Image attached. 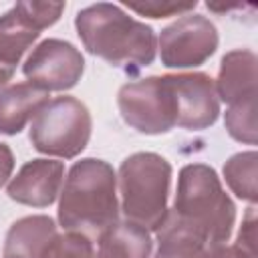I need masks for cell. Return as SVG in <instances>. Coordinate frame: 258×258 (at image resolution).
Here are the masks:
<instances>
[{"label":"cell","instance_id":"obj_1","mask_svg":"<svg viewBox=\"0 0 258 258\" xmlns=\"http://www.w3.org/2000/svg\"><path fill=\"white\" fill-rule=\"evenodd\" d=\"M117 220L119 200L115 169L95 157L75 161L60 189L58 222L62 230L95 242Z\"/></svg>","mask_w":258,"mask_h":258},{"label":"cell","instance_id":"obj_2","mask_svg":"<svg viewBox=\"0 0 258 258\" xmlns=\"http://www.w3.org/2000/svg\"><path fill=\"white\" fill-rule=\"evenodd\" d=\"M77 34L93 56L113 67L141 69L153 62L157 38L151 26L129 16L123 6L97 2L75 16Z\"/></svg>","mask_w":258,"mask_h":258},{"label":"cell","instance_id":"obj_3","mask_svg":"<svg viewBox=\"0 0 258 258\" xmlns=\"http://www.w3.org/2000/svg\"><path fill=\"white\" fill-rule=\"evenodd\" d=\"M169 214L198 232L210 246H224L236 222V206L224 191L218 173L204 163L179 171L177 194Z\"/></svg>","mask_w":258,"mask_h":258},{"label":"cell","instance_id":"obj_4","mask_svg":"<svg viewBox=\"0 0 258 258\" xmlns=\"http://www.w3.org/2000/svg\"><path fill=\"white\" fill-rule=\"evenodd\" d=\"M121 210L125 220L157 230L167 216V198L171 185V165L165 157L139 151L129 155L119 167Z\"/></svg>","mask_w":258,"mask_h":258},{"label":"cell","instance_id":"obj_5","mask_svg":"<svg viewBox=\"0 0 258 258\" xmlns=\"http://www.w3.org/2000/svg\"><path fill=\"white\" fill-rule=\"evenodd\" d=\"M91 113L75 97L50 99L30 123V143L36 151L52 157L73 159L89 143Z\"/></svg>","mask_w":258,"mask_h":258},{"label":"cell","instance_id":"obj_6","mask_svg":"<svg viewBox=\"0 0 258 258\" xmlns=\"http://www.w3.org/2000/svg\"><path fill=\"white\" fill-rule=\"evenodd\" d=\"M117 103L123 121L139 133L159 135L177 127L179 109L169 75L123 85Z\"/></svg>","mask_w":258,"mask_h":258},{"label":"cell","instance_id":"obj_7","mask_svg":"<svg viewBox=\"0 0 258 258\" xmlns=\"http://www.w3.org/2000/svg\"><path fill=\"white\" fill-rule=\"evenodd\" d=\"M159 56L169 69L204 64L218 48V30L202 14H181L159 34Z\"/></svg>","mask_w":258,"mask_h":258},{"label":"cell","instance_id":"obj_8","mask_svg":"<svg viewBox=\"0 0 258 258\" xmlns=\"http://www.w3.org/2000/svg\"><path fill=\"white\" fill-rule=\"evenodd\" d=\"M85 71V58L77 46L67 40L46 38L32 48L22 64L26 81L44 91H69L73 89Z\"/></svg>","mask_w":258,"mask_h":258},{"label":"cell","instance_id":"obj_9","mask_svg":"<svg viewBox=\"0 0 258 258\" xmlns=\"http://www.w3.org/2000/svg\"><path fill=\"white\" fill-rule=\"evenodd\" d=\"M177 97V127L200 131L216 123L220 115V99L214 79L206 73L169 75Z\"/></svg>","mask_w":258,"mask_h":258},{"label":"cell","instance_id":"obj_10","mask_svg":"<svg viewBox=\"0 0 258 258\" xmlns=\"http://www.w3.org/2000/svg\"><path fill=\"white\" fill-rule=\"evenodd\" d=\"M64 181V165L56 159L26 161L18 173L8 181L6 194L16 204L46 208L60 196Z\"/></svg>","mask_w":258,"mask_h":258},{"label":"cell","instance_id":"obj_11","mask_svg":"<svg viewBox=\"0 0 258 258\" xmlns=\"http://www.w3.org/2000/svg\"><path fill=\"white\" fill-rule=\"evenodd\" d=\"M40 36V28L14 4L0 16V91L12 79L22 54Z\"/></svg>","mask_w":258,"mask_h":258},{"label":"cell","instance_id":"obj_12","mask_svg":"<svg viewBox=\"0 0 258 258\" xmlns=\"http://www.w3.org/2000/svg\"><path fill=\"white\" fill-rule=\"evenodd\" d=\"M256 54L246 48H238L228 52L222 58L220 73L216 85L218 99L234 105L238 101H244L248 97L256 95Z\"/></svg>","mask_w":258,"mask_h":258},{"label":"cell","instance_id":"obj_13","mask_svg":"<svg viewBox=\"0 0 258 258\" xmlns=\"http://www.w3.org/2000/svg\"><path fill=\"white\" fill-rule=\"evenodd\" d=\"M50 101L48 93L30 83H16L0 91V133L16 135Z\"/></svg>","mask_w":258,"mask_h":258},{"label":"cell","instance_id":"obj_14","mask_svg":"<svg viewBox=\"0 0 258 258\" xmlns=\"http://www.w3.org/2000/svg\"><path fill=\"white\" fill-rule=\"evenodd\" d=\"M56 234V224L48 216L20 218L6 234L2 258H40L42 250Z\"/></svg>","mask_w":258,"mask_h":258},{"label":"cell","instance_id":"obj_15","mask_svg":"<svg viewBox=\"0 0 258 258\" xmlns=\"http://www.w3.org/2000/svg\"><path fill=\"white\" fill-rule=\"evenodd\" d=\"M97 242V258H151L153 250L149 230L129 220H117L99 236Z\"/></svg>","mask_w":258,"mask_h":258},{"label":"cell","instance_id":"obj_16","mask_svg":"<svg viewBox=\"0 0 258 258\" xmlns=\"http://www.w3.org/2000/svg\"><path fill=\"white\" fill-rule=\"evenodd\" d=\"M155 234L159 244L155 258H208L214 250L198 232L177 222L169 212Z\"/></svg>","mask_w":258,"mask_h":258},{"label":"cell","instance_id":"obj_17","mask_svg":"<svg viewBox=\"0 0 258 258\" xmlns=\"http://www.w3.org/2000/svg\"><path fill=\"white\" fill-rule=\"evenodd\" d=\"M256 151H242L232 155L224 165V179L228 187L242 200L254 204L256 191Z\"/></svg>","mask_w":258,"mask_h":258},{"label":"cell","instance_id":"obj_18","mask_svg":"<svg viewBox=\"0 0 258 258\" xmlns=\"http://www.w3.org/2000/svg\"><path fill=\"white\" fill-rule=\"evenodd\" d=\"M228 133L242 143H256V95L230 105L224 117Z\"/></svg>","mask_w":258,"mask_h":258},{"label":"cell","instance_id":"obj_19","mask_svg":"<svg viewBox=\"0 0 258 258\" xmlns=\"http://www.w3.org/2000/svg\"><path fill=\"white\" fill-rule=\"evenodd\" d=\"M40 258H97V252L93 248V240L81 234L64 232L56 234L46 244Z\"/></svg>","mask_w":258,"mask_h":258},{"label":"cell","instance_id":"obj_20","mask_svg":"<svg viewBox=\"0 0 258 258\" xmlns=\"http://www.w3.org/2000/svg\"><path fill=\"white\" fill-rule=\"evenodd\" d=\"M125 6L129 10L141 14V16L167 18V16L185 14L187 10H194L196 2H159V0H151V2H131V4H125Z\"/></svg>","mask_w":258,"mask_h":258},{"label":"cell","instance_id":"obj_21","mask_svg":"<svg viewBox=\"0 0 258 258\" xmlns=\"http://www.w3.org/2000/svg\"><path fill=\"white\" fill-rule=\"evenodd\" d=\"M208 258H256V242L238 240L232 246H218Z\"/></svg>","mask_w":258,"mask_h":258},{"label":"cell","instance_id":"obj_22","mask_svg":"<svg viewBox=\"0 0 258 258\" xmlns=\"http://www.w3.org/2000/svg\"><path fill=\"white\" fill-rule=\"evenodd\" d=\"M12 169H14V155H12V149L0 141V187L10 179L12 175Z\"/></svg>","mask_w":258,"mask_h":258}]
</instances>
